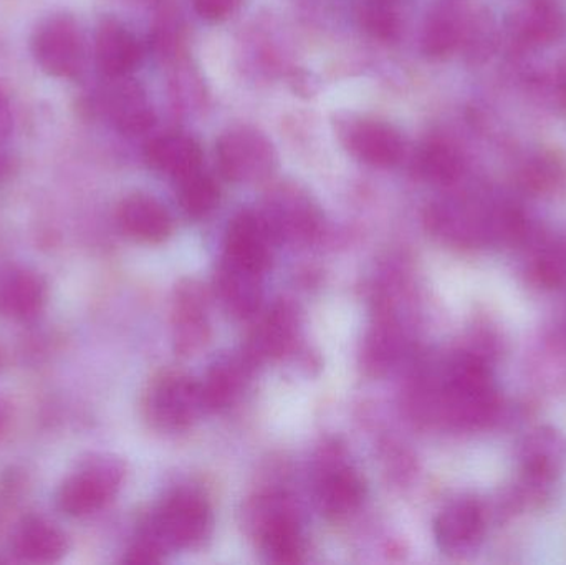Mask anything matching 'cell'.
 Returning a JSON list of instances; mask_svg holds the SVG:
<instances>
[{
	"instance_id": "28",
	"label": "cell",
	"mask_w": 566,
	"mask_h": 565,
	"mask_svg": "<svg viewBox=\"0 0 566 565\" xmlns=\"http://www.w3.org/2000/svg\"><path fill=\"white\" fill-rule=\"evenodd\" d=\"M528 275L547 291L566 289V241L541 245L528 262Z\"/></svg>"
},
{
	"instance_id": "36",
	"label": "cell",
	"mask_w": 566,
	"mask_h": 565,
	"mask_svg": "<svg viewBox=\"0 0 566 565\" xmlns=\"http://www.w3.org/2000/svg\"><path fill=\"white\" fill-rule=\"evenodd\" d=\"M2 166H3L2 158H0V172H2Z\"/></svg>"
},
{
	"instance_id": "19",
	"label": "cell",
	"mask_w": 566,
	"mask_h": 565,
	"mask_svg": "<svg viewBox=\"0 0 566 565\" xmlns=\"http://www.w3.org/2000/svg\"><path fill=\"white\" fill-rule=\"evenodd\" d=\"M66 547L65 534L40 516L23 517L13 531L12 551L23 563H56L65 556Z\"/></svg>"
},
{
	"instance_id": "5",
	"label": "cell",
	"mask_w": 566,
	"mask_h": 565,
	"mask_svg": "<svg viewBox=\"0 0 566 565\" xmlns=\"http://www.w3.org/2000/svg\"><path fill=\"white\" fill-rule=\"evenodd\" d=\"M30 49L42 72L55 79H75L85 65V40L72 13H52L40 20Z\"/></svg>"
},
{
	"instance_id": "30",
	"label": "cell",
	"mask_w": 566,
	"mask_h": 565,
	"mask_svg": "<svg viewBox=\"0 0 566 565\" xmlns=\"http://www.w3.org/2000/svg\"><path fill=\"white\" fill-rule=\"evenodd\" d=\"M399 335L396 325L389 321L379 322L378 327L369 335L366 345V364L375 374L386 370L399 354Z\"/></svg>"
},
{
	"instance_id": "18",
	"label": "cell",
	"mask_w": 566,
	"mask_h": 565,
	"mask_svg": "<svg viewBox=\"0 0 566 565\" xmlns=\"http://www.w3.org/2000/svg\"><path fill=\"white\" fill-rule=\"evenodd\" d=\"M118 222L129 238L148 244L166 241L172 231L168 209L158 199L143 192L123 199L118 208Z\"/></svg>"
},
{
	"instance_id": "3",
	"label": "cell",
	"mask_w": 566,
	"mask_h": 565,
	"mask_svg": "<svg viewBox=\"0 0 566 565\" xmlns=\"http://www.w3.org/2000/svg\"><path fill=\"white\" fill-rule=\"evenodd\" d=\"M517 460L518 480L511 493L524 511L544 503L566 473V435L555 427L534 428L518 444Z\"/></svg>"
},
{
	"instance_id": "14",
	"label": "cell",
	"mask_w": 566,
	"mask_h": 565,
	"mask_svg": "<svg viewBox=\"0 0 566 565\" xmlns=\"http://www.w3.org/2000/svg\"><path fill=\"white\" fill-rule=\"evenodd\" d=\"M103 113L123 135L135 136L148 132L155 125V113L138 83L113 79L99 98Z\"/></svg>"
},
{
	"instance_id": "24",
	"label": "cell",
	"mask_w": 566,
	"mask_h": 565,
	"mask_svg": "<svg viewBox=\"0 0 566 565\" xmlns=\"http://www.w3.org/2000/svg\"><path fill=\"white\" fill-rule=\"evenodd\" d=\"M415 171L419 178L436 186H451L464 171L461 153L441 139H432L419 148L415 158Z\"/></svg>"
},
{
	"instance_id": "35",
	"label": "cell",
	"mask_w": 566,
	"mask_h": 565,
	"mask_svg": "<svg viewBox=\"0 0 566 565\" xmlns=\"http://www.w3.org/2000/svg\"><path fill=\"white\" fill-rule=\"evenodd\" d=\"M7 421H9V414H7L6 407L0 404V435L6 430Z\"/></svg>"
},
{
	"instance_id": "25",
	"label": "cell",
	"mask_w": 566,
	"mask_h": 565,
	"mask_svg": "<svg viewBox=\"0 0 566 565\" xmlns=\"http://www.w3.org/2000/svg\"><path fill=\"white\" fill-rule=\"evenodd\" d=\"M269 226L274 236L303 241L315 234L318 228V218L312 205L300 196H283L269 215Z\"/></svg>"
},
{
	"instance_id": "9",
	"label": "cell",
	"mask_w": 566,
	"mask_h": 565,
	"mask_svg": "<svg viewBox=\"0 0 566 565\" xmlns=\"http://www.w3.org/2000/svg\"><path fill=\"white\" fill-rule=\"evenodd\" d=\"M146 415L163 430H185L206 410L201 384L185 375H165L149 388Z\"/></svg>"
},
{
	"instance_id": "34",
	"label": "cell",
	"mask_w": 566,
	"mask_h": 565,
	"mask_svg": "<svg viewBox=\"0 0 566 565\" xmlns=\"http://www.w3.org/2000/svg\"><path fill=\"white\" fill-rule=\"evenodd\" d=\"M13 128V113L12 105H10L9 98H7L3 90L0 88V143L3 139L9 138L10 133Z\"/></svg>"
},
{
	"instance_id": "7",
	"label": "cell",
	"mask_w": 566,
	"mask_h": 565,
	"mask_svg": "<svg viewBox=\"0 0 566 565\" xmlns=\"http://www.w3.org/2000/svg\"><path fill=\"white\" fill-rule=\"evenodd\" d=\"M248 523L269 559L281 564L298 563L302 537L295 511L285 496L258 498L249 508Z\"/></svg>"
},
{
	"instance_id": "13",
	"label": "cell",
	"mask_w": 566,
	"mask_h": 565,
	"mask_svg": "<svg viewBox=\"0 0 566 565\" xmlns=\"http://www.w3.org/2000/svg\"><path fill=\"white\" fill-rule=\"evenodd\" d=\"M143 59L138 36L122 20L105 17L95 32V60L106 79H125Z\"/></svg>"
},
{
	"instance_id": "33",
	"label": "cell",
	"mask_w": 566,
	"mask_h": 565,
	"mask_svg": "<svg viewBox=\"0 0 566 565\" xmlns=\"http://www.w3.org/2000/svg\"><path fill=\"white\" fill-rule=\"evenodd\" d=\"M242 0H195V9L209 22L229 19L241 6Z\"/></svg>"
},
{
	"instance_id": "2",
	"label": "cell",
	"mask_w": 566,
	"mask_h": 565,
	"mask_svg": "<svg viewBox=\"0 0 566 565\" xmlns=\"http://www.w3.org/2000/svg\"><path fill=\"white\" fill-rule=\"evenodd\" d=\"M426 222L436 238L461 249L518 245L528 236L521 209L469 198L434 202L426 212Z\"/></svg>"
},
{
	"instance_id": "20",
	"label": "cell",
	"mask_w": 566,
	"mask_h": 565,
	"mask_svg": "<svg viewBox=\"0 0 566 565\" xmlns=\"http://www.w3.org/2000/svg\"><path fill=\"white\" fill-rule=\"evenodd\" d=\"M145 161L153 171L179 179L201 169L202 149L192 136L165 133L146 143Z\"/></svg>"
},
{
	"instance_id": "17",
	"label": "cell",
	"mask_w": 566,
	"mask_h": 565,
	"mask_svg": "<svg viewBox=\"0 0 566 565\" xmlns=\"http://www.w3.org/2000/svg\"><path fill=\"white\" fill-rule=\"evenodd\" d=\"M295 337V312L286 304H277L259 322L242 355L255 367L262 362L282 357L293 347Z\"/></svg>"
},
{
	"instance_id": "22",
	"label": "cell",
	"mask_w": 566,
	"mask_h": 565,
	"mask_svg": "<svg viewBox=\"0 0 566 565\" xmlns=\"http://www.w3.org/2000/svg\"><path fill=\"white\" fill-rule=\"evenodd\" d=\"M262 275L222 259L216 274V294L229 314L248 318L259 311Z\"/></svg>"
},
{
	"instance_id": "6",
	"label": "cell",
	"mask_w": 566,
	"mask_h": 565,
	"mask_svg": "<svg viewBox=\"0 0 566 565\" xmlns=\"http://www.w3.org/2000/svg\"><path fill=\"white\" fill-rule=\"evenodd\" d=\"M123 478L125 467L122 461L109 457L93 458L60 486L56 504L69 516H88L115 498Z\"/></svg>"
},
{
	"instance_id": "15",
	"label": "cell",
	"mask_w": 566,
	"mask_h": 565,
	"mask_svg": "<svg viewBox=\"0 0 566 565\" xmlns=\"http://www.w3.org/2000/svg\"><path fill=\"white\" fill-rule=\"evenodd\" d=\"M175 345L179 355H195L209 341L208 302L201 285H179L175 301Z\"/></svg>"
},
{
	"instance_id": "11",
	"label": "cell",
	"mask_w": 566,
	"mask_h": 565,
	"mask_svg": "<svg viewBox=\"0 0 566 565\" xmlns=\"http://www.w3.org/2000/svg\"><path fill=\"white\" fill-rule=\"evenodd\" d=\"M488 514L481 501L459 498L449 503L434 521L438 546L448 554H464L475 550L484 537Z\"/></svg>"
},
{
	"instance_id": "21",
	"label": "cell",
	"mask_w": 566,
	"mask_h": 565,
	"mask_svg": "<svg viewBox=\"0 0 566 565\" xmlns=\"http://www.w3.org/2000/svg\"><path fill=\"white\" fill-rule=\"evenodd\" d=\"M46 285L40 275L13 268L0 274V314L12 321H29L42 311Z\"/></svg>"
},
{
	"instance_id": "16",
	"label": "cell",
	"mask_w": 566,
	"mask_h": 565,
	"mask_svg": "<svg viewBox=\"0 0 566 565\" xmlns=\"http://www.w3.org/2000/svg\"><path fill=\"white\" fill-rule=\"evenodd\" d=\"M346 146L359 161L379 168L396 165L405 153V143L398 129L375 119L355 123L346 133Z\"/></svg>"
},
{
	"instance_id": "23",
	"label": "cell",
	"mask_w": 566,
	"mask_h": 565,
	"mask_svg": "<svg viewBox=\"0 0 566 565\" xmlns=\"http://www.w3.org/2000/svg\"><path fill=\"white\" fill-rule=\"evenodd\" d=\"M252 368L244 355L216 364L201 384L206 410H221L231 405L244 387Z\"/></svg>"
},
{
	"instance_id": "10",
	"label": "cell",
	"mask_w": 566,
	"mask_h": 565,
	"mask_svg": "<svg viewBox=\"0 0 566 565\" xmlns=\"http://www.w3.org/2000/svg\"><path fill=\"white\" fill-rule=\"evenodd\" d=\"M316 498L329 516H346L358 510L365 496L361 478L346 463L342 451L332 447L323 450L316 467Z\"/></svg>"
},
{
	"instance_id": "31",
	"label": "cell",
	"mask_w": 566,
	"mask_h": 565,
	"mask_svg": "<svg viewBox=\"0 0 566 565\" xmlns=\"http://www.w3.org/2000/svg\"><path fill=\"white\" fill-rule=\"evenodd\" d=\"M562 175L564 169L557 158L551 155H538L522 169L521 185L524 186L525 191L544 195L557 188Z\"/></svg>"
},
{
	"instance_id": "29",
	"label": "cell",
	"mask_w": 566,
	"mask_h": 565,
	"mask_svg": "<svg viewBox=\"0 0 566 565\" xmlns=\"http://www.w3.org/2000/svg\"><path fill=\"white\" fill-rule=\"evenodd\" d=\"M363 27L376 39L391 40L399 32L396 0H365L361 6Z\"/></svg>"
},
{
	"instance_id": "27",
	"label": "cell",
	"mask_w": 566,
	"mask_h": 565,
	"mask_svg": "<svg viewBox=\"0 0 566 565\" xmlns=\"http://www.w3.org/2000/svg\"><path fill=\"white\" fill-rule=\"evenodd\" d=\"M176 181L179 206L189 218L201 219L214 211L219 202V186L211 176L196 169Z\"/></svg>"
},
{
	"instance_id": "4",
	"label": "cell",
	"mask_w": 566,
	"mask_h": 565,
	"mask_svg": "<svg viewBox=\"0 0 566 565\" xmlns=\"http://www.w3.org/2000/svg\"><path fill=\"white\" fill-rule=\"evenodd\" d=\"M211 524L208 503L192 491H179L155 511L142 534L151 537L166 553L198 546L208 537Z\"/></svg>"
},
{
	"instance_id": "32",
	"label": "cell",
	"mask_w": 566,
	"mask_h": 565,
	"mask_svg": "<svg viewBox=\"0 0 566 565\" xmlns=\"http://www.w3.org/2000/svg\"><path fill=\"white\" fill-rule=\"evenodd\" d=\"M459 43V29L448 15H434L429 20L422 35V50L432 59H442L454 52Z\"/></svg>"
},
{
	"instance_id": "8",
	"label": "cell",
	"mask_w": 566,
	"mask_h": 565,
	"mask_svg": "<svg viewBox=\"0 0 566 565\" xmlns=\"http://www.w3.org/2000/svg\"><path fill=\"white\" fill-rule=\"evenodd\" d=\"M216 155L222 175L234 182L261 181L274 171L277 163L271 142L244 126L226 132L219 138Z\"/></svg>"
},
{
	"instance_id": "1",
	"label": "cell",
	"mask_w": 566,
	"mask_h": 565,
	"mask_svg": "<svg viewBox=\"0 0 566 565\" xmlns=\"http://www.w3.org/2000/svg\"><path fill=\"white\" fill-rule=\"evenodd\" d=\"M415 405L422 417L452 430L491 427L501 415L502 398L488 355L478 350L452 354L436 374L422 378Z\"/></svg>"
},
{
	"instance_id": "26",
	"label": "cell",
	"mask_w": 566,
	"mask_h": 565,
	"mask_svg": "<svg viewBox=\"0 0 566 565\" xmlns=\"http://www.w3.org/2000/svg\"><path fill=\"white\" fill-rule=\"evenodd\" d=\"M564 19L557 7L541 0L531 3L515 23V35L531 46L547 45L560 36Z\"/></svg>"
},
{
	"instance_id": "12",
	"label": "cell",
	"mask_w": 566,
	"mask_h": 565,
	"mask_svg": "<svg viewBox=\"0 0 566 565\" xmlns=\"http://www.w3.org/2000/svg\"><path fill=\"white\" fill-rule=\"evenodd\" d=\"M274 238L264 216L244 211L232 219L226 234L224 259L249 271L264 274L271 265V241Z\"/></svg>"
}]
</instances>
